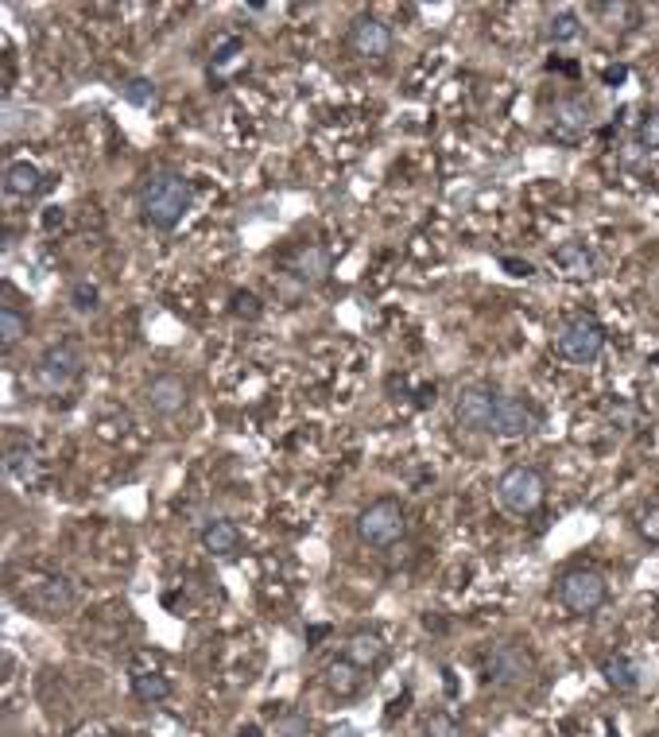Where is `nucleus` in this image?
<instances>
[{"label":"nucleus","mask_w":659,"mask_h":737,"mask_svg":"<svg viewBox=\"0 0 659 737\" xmlns=\"http://www.w3.org/2000/svg\"><path fill=\"white\" fill-rule=\"evenodd\" d=\"M8 594L20 609H28L43 621H59V617H70L78 609V590L74 582L63 575H51V571H12L8 575Z\"/></svg>","instance_id":"1"},{"label":"nucleus","mask_w":659,"mask_h":737,"mask_svg":"<svg viewBox=\"0 0 659 737\" xmlns=\"http://www.w3.org/2000/svg\"><path fill=\"white\" fill-rule=\"evenodd\" d=\"M190 202H194V187L179 171H156L140 187V214L152 229H175L187 218Z\"/></svg>","instance_id":"2"},{"label":"nucleus","mask_w":659,"mask_h":737,"mask_svg":"<svg viewBox=\"0 0 659 737\" xmlns=\"http://www.w3.org/2000/svg\"><path fill=\"white\" fill-rule=\"evenodd\" d=\"M353 528H357V540L365 547H392V544H400L404 532H408V513H404L400 501L380 497V501L365 505V509L357 513Z\"/></svg>","instance_id":"3"},{"label":"nucleus","mask_w":659,"mask_h":737,"mask_svg":"<svg viewBox=\"0 0 659 737\" xmlns=\"http://www.w3.org/2000/svg\"><path fill=\"white\" fill-rule=\"evenodd\" d=\"M547 497V478L535 466H508L497 481V501L512 516H532Z\"/></svg>","instance_id":"4"},{"label":"nucleus","mask_w":659,"mask_h":737,"mask_svg":"<svg viewBox=\"0 0 659 737\" xmlns=\"http://www.w3.org/2000/svg\"><path fill=\"white\" fill-rule=\"evenodd\" d=\"M82 350L74 342H59L35 361V385L43 388L47 396H59V392H70L82 377Z\"/></svg>","instance_id":"5"},{"label":"nucleus","mask_w":659,"mask_h":737,"mask_svg":"<svg viewBox=\"0 0 659 737\" xmlns=\"http://www.w3.org/2000/svg\"><path fill=\"white\" fill-rule=\"evenodd\" d=\"M609 598V582L601 571L594 567H570L563 578H559V602H563L574 617H590L597 609L605 606Z\"/></svg>","instance_id":"6"},{"label":"nucleus","mask_w":659,"mask_h":737,"mask_svg":"<svg viewBox=\"0 0 659 737\" xmlns=\"http://www.w3.org/2000/svg\"><path fill=\"white\" fill-rule=\"evenodd\" d=\"M532 675L535 660L524 644L501 641L485 652V679L497 687H524V683H532Z\"/></svg>","instance_id":"7"},{"label":"nucleus","mask_w":659,"mask_h":737,"mask_svg":"<svg viewBox=\"0 0 659 737\" xmlns=\"http://www.w3.org/2000/svg\"><path fill=\"white\" fill-rule=\"evenodd\" d=\"M605 350V326L594 315H578L559 330V353L574 365H590Z\"/></svg>","instance_id":"8"},{"label":"nucleus","mask_w":659,"mask_h":737,"mask_svg":"<svg viewBox=\"0 0 659 737\" xmlns=\"http://www.w3.org/2000/svg\"><path fill=\"white\" fill-rule=\"evenodd\" d=\"M346 47L357 59H365V63H380V59L392 55V28L380 16H373V12H361L349 24Z\"/></svg>","instance_id":"9"},{"label":"nucleus","mask_w":659,"mask_h":737,"mask_svg":"<svg viewBox=\"0 0 659 737\" xmlns=\"http://www.w3.org/2000/svg\"><path fill=\"white\" fill-rule=\"evenodd\" d=\"M539 427V408L524 396H497V412H493V435L497 439H524Z\"/></svg>","instance_id":"10"},{"label":"nucleus","mask_w":659,"mask_h":737,"mask_svg":"<svg viewBox=\"0 0 659 737\" xmlns=\"http://www.w3.org/2000/svg\"><path fill=\"white\" fill-rule=\"evenodd\" d=\"M497 396L501 392H493V388H462L458 392V400H454V419H458V427H466V431H489L493 427V412H497Z\"/></svg>","instance_id":"11"},{"label":"nucleus","mask_w":659,"mask_h":737,"mask_svg":"<svg viewBox=\"0 0 659 737\" xmlns=\"http://www.w3.org/2000/svg\"><path fill=\"white\" fill-rule=\"evenodd\" d=\"M594 129V105L586 101V97H559L555 105H551V132L559 136V140H578L582 132Z\"/></svg>","instance_id":"12"},{"label":"nucleus","mask_w":659,"mask_h":737,"mask_svg":"<svg viewBox=\"0 0 659 737\" xmlns=\"http://www.w3.org/2000/svg\"><path fill=\"white\" fill-rule=\"evenodd\" d=\"M187 400H190V385L183 377H175V373H163V377H156L152 385L144 388V404L163 419L179 416L187 408Z\"/></svg>","instance_id":"13"},{"label":"nucleus","mask_w":659,"mask_h":737,"mask_svg":"<svg viewBox=\"0 0 659 737\" xmlns=\"http://www.w3.org/2000/svg\"><path fill=\"white\" fill-rule=\"evenodd\" d=\"M283 268L299 280V284H322L330 276V253L314 241H303L295 245L291 253H283Z\"/></svg>","instance_id":"14"},{"label":"nucleus","mask_w":659,"mask_h":737,"mask_svg":"<svg viewBox=\"0 0 659 737\" xmlns=\"http://www.w3.org/2000/svg\"><path fill=\"white\" fill-rule=\"evenodd\" d=\"M555 264L563 268L570 280H594L597 276V257L582 245V241H563L555 249Z\"/></svg>","instance_id":"15"},{"label":"nucleus","mask_w":659,"mask_h":737,"mask_svg":"<svg viewBox=\"0 0 659 737\" xmlns=\"http://www.w3.org/2000/svg\"><path fill=\"white\" fill-rule=\"evenodd\" d=\"M384 652H388V648H384V637H380V633H365V629H361V633H353L346 641V660H353L361 672L377 668L380 660H384Z\"/></svg>","instance_id":"16"},{"label":"nucleus","mask_w":659,"mask_h":737,"mask_svg":"<svg viewBox=\"0 0 659 737\" xmlns=\"http://www.w3.org/2000/svg\"><path fill=\"white\" fill-rule=\"evenodd\" d=\"M4 191L12 194V198H32V194L43 191V175H39V167L28 160H16L8 163V171H4Z\"/></svg>","instance_id":"17"},{"label":"nucleus","mask_w":659,"mask_h":737,"mask_svg":"<svg viewBox=\"0 0 659 737\" xmlns=\"http://www.w3.org/2000/svg\"><path fill=\"white\" fill-rule=\"evenodd\" d=\"M326 687H330V695H338V699H353L361 687H365V675L361 668L353 664V660H334L330 668H326Z\"/></svg>","instance_id":"18"},{"label":"nucleus","mask_w":659,"mask_h":737,"mask_svg":"<svg viewBox=\"0 0 659 737\" xmlns=\"http://www.w3.org/2000/svg\"><path fill=\"white\" fill-rule=\"evenodd\" d=\"M601 675H605V683H609L617 695H632V691L640 687V668H636L628 656H605V660H601Z\"/></svg>","instance_id":"19"},{"label":"nucleus","mask_w":659,"mask_h":737,"mask_svg":"<svg viewBox=\"0 0 659 737\" xmlns=\"http://www.w3.org/2000/svg\"><path fill=\"white\" fill-rule=\"evenodd\" d=\"M202 547L210 551V555H233L237 547H241V528L233 524V520H214V524H206V532H202Z\"/></svg>","instance_id":"20"},{"label":"nucleus","mask_w":659,"mask_h":737,"mask_svg":"<svg viewBox=\"0 0 659 737\" xmlns=\"http://www.w3.org/2000/svg\"><path fill=\"white\" fill-rule=\"evenodd\" d=\"M4 466H8V474L20 481H35L39 478V470H43V462H39V450L32 443H12L8 454H4Z\"/></svg>","instance_id":"21"},{"label":"nucleus","mask_w":659,"mask_h":737,"mask_svg":"<svg viewBox=\"0 0 659 737\" xmlns=\"http://www.w3.org/2000/svg\"><path fill=\"white\" fill-rule=\"evenodd\" d=\"M132 695L140 699V703L156 706L163 703V699H171V679L163 672H132Z\"/></svg>","instance_id":"22"},{"label":"nucleus","mask_w":659,"mask_h":737,"mask_svg":"<svg viewBox=\"0 0 659 737\" xmlns=\"http://www.w3.org/2000/svg\"><path fill=\"white\" fill-rule=\"evenodd\" d=\"M24 334H28V315H24L20 307L4 303V307H0V346H4V350H16V346L24 342Z\"/></svg>","instance_id":"23"},{"label":"nucleus","mask_w":659,"mask_h":737,"mask_svg":"<svg viewBox=\"0 0 659 737\" xmlns=\"http://www.w3.org/2000/svg\"><path fill=\"white\" fill-rule=\"evenodd\" d=\"M547 35H551V43H574L582 35V20L574 12H559V16H551Z\"/></svg>","instance_id":"24"},{"label":"nucleus","mask_w":659,"mask_h":737,"mask_svg":"<svg viewBox=\"0 0 659 737\" xmlns=\"http://www.w3.org/2000/svg\"><path fill=\"white\" fill-rule=\"evenodd\" d=\"M121 97H125L128 105L144 109V105L156 101V82H152V78H128L125 86H121Z\"/></svg>","instance_id":"25"},{"label":"nucleus","mask_w":659,"mask_h":737,"mask_svg":"<svg viewBox=\"0 0 659 737\" xmlns=\"http://www.w3.org/2000/svg\"><path fill=\"white\" fill-rule=\"evenodd\" d=\"M70 303H74V311L94 315L97 307H101V291H97V284H90V280H78V284L70 288Z\"/></svg>","instance_id":"26"},{"label":"nucleus","mask_w":659,"mask_h":737,"mask_svg":"<svg viewBox=\"0 0 659 737\" xmlns=\"http://www.w3.org/2000/svg\"><path fill=\"white\" fill-rule=\"evenodd\" d=\"M636 532H640V540H648V544H659V501L644 505V509L636 513Z\"/></svg>","instance_id":"27"},{"label":"nucleus","mask_w":659,"mask_h":737,"mask_svg":"<svg viewBox=\"0 0 659 737\" xmlns=\"http://www.w3.org/2000/svg\"><path fill=\"white\" fill-rule=\"evenodd\" d=\"M423 734L427 737H462V726H458V718H450L446 710H439V714H431V718L423 722Z\"/></svg>","instance_id":"28"},{"label":"nucleus","mask_w":659,"mask_h":737,"mask_svg":"<svg viewBox=\"0 0 659 737\" xmlns=\"http://www.w3.org/2000/svg\"><path fill=\"white\" fill-rule=\"evenodd\" d=\"M276 734L280 737H307L311 734V722H307V714H295V710H287L280 718V726H276Z\"/></svg>","instance_id":"29"},{"label":"nucleus","mask_w":659,"mask_h":737,"mask_svg":"<svg viewBox=\"0 0 659 737\" xmlns=\"http://www.w3.org/2000/svg\"><path fill=\"white\" fill-rule=\"evenodd\" d=\"M233 315L237 319H260V299L252 291H237L233 295Z\"/></svg>","instance_id":"30"},{"label":"nucleus","mask_w":659,"mask_h":737,"mask_svg":"<svg viewBox=\"0 0 659 737\" xmlns=\"http://www.w3.org/2000/svg\"><path fill=\"white\" fill-rule=\"evenodd\" d=\"M241 51H245V43H241V39H225L218 51H214V66H218V70L221 66H229Z\"/></svg>","instance_id":"31"},{"label":"nucleus","mask_w":659,"mask_h":737,"mask_svg":"<svg viewBox=\"0 0 659 737\" xmlns=\"http://www.w3.org/2000/svg\"><path fill=\"white\" fill-rule=\"evenodd\" d=\"M640 144L652 148V152H659V113L644 117V125H640Z\"/></svg>","instance_id":"32"},{"label":"nucleus","mask_w":659,"mask_h":737,"mask_svg":"<svg viewBox=\"0 0 659 737\" xmlns=\"http://www.w3.org/2000/svg\"><path fill=\"white\" fill-rule=\"evenodd\" d=\"M501 264H504V268H508V272H512V276H524V280H528V276H532V272H535V268H532V264H528V260H512V257H504Z\"/></svg>","instance_id":"33"},{"label":"nucleus","mask_w":659,"mask_h":737,"mask_svg":"<svg viewBox=\"0 0 659 737\" xmlns=\"http://www.w3.org/2000/svg\"><path fill=\"white\" fill-rule=\"evenodd\" d=\"M601 78H605V86H621V82L628 78V70L625 66H605V74H601Z\"/></svg>","instance_id":"34"},{"label":"nucleus","mask_w":659,"mask_h":737,"mask_svg":"<svg viewBox=\"0 0 659 737\" xmlns=\"http://www.w3.org/2000/svg\"><path fill=\"white\" fill-rule=\"evenodd\" d=\"M334 737H357V730H353V726H342V730H334Z\"/></svg>","instance_id":"35"},{"label":"nucleus","mask_w":659,"mask_h":737,"mask_svg":"<svg viewBox=\"0 0 659 737\" xmlns=\"http://www.w3.org/2000/svg\"><path fill=\"white\" fill-rule=\"evenodd\" d=\"M237 737H260V730H256V726H241V734Z\"/></svg>","instance_id":"36"},{"label":"nucleus","mask_w":659,"mask_h":737,"mask_svg":"<svg viewBox=\"0 0 659 737\" xmlns=\"http://www.w3.org/2000/svg\"><path fill=\"white\" fill-rule=\"evenodd\" d=\"M78 737H109V734H101V730H90V734H78Z\"/></svg>","instance_id":"37"},{"label":"nucleus","mask_w":659,"mask_h":737,"mask_svg":"<svg viewBox=\"0 0 659 737\" xmlns=\"http://www.w3.org/2000/svg\"><path fill=\"white\" fill-rule=\"evenodd\" d=\"M652 361H656V365H659V353H656V357H652Z\"/></svg>","instance_id":"38"},{"label":"nucleus","mask_w":659,"mask_h":737,"mask_svg":"<svg viewBox=\"0 0 659 737\" xmlns=\"http://www.w3.org/2000/svg\"><path fill=\"white\" fill-rule=\"evenodd\" d=\"M609 737H621V734H613V730H609Z\"/></svg>","instance_id":"39"}]
</instances>
